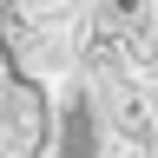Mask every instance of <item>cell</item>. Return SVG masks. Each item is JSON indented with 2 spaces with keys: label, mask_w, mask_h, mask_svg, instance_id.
Wrapping results in <instances>:
<instances>
[{
  "label": "cell",
  "mask_w": 158,
  "mask_h": 158,
  "mask_svg": "<svg viewBox=\"0 0 158 158\" xmlns=\"http://www.w3.org/2000/svg\"><path fill=\"white\" fill-rule=\"evenodd\" d=\"M53 145V92L13 79L0 92V158H46Z\"/></svg>",
  "instance_id": "6da1fadb"
},
{
  "label": "cell",
  "mask_w": 158,
  "mask_h": 158,
  "mask_svg": "<svg viewBox=\"0 0 158 158\" xmlns=\"http://www.w3.org/2000/svg\"><path fill=\"white\" fill-rule=\"evenodd\" d=\"M0 7H7V0H0Z\"/></svg>",
  "instance_id": "7a4b0ae2"
}]
</instances>
